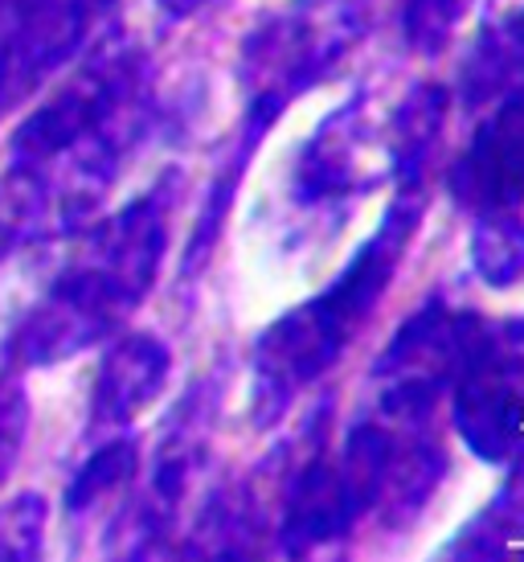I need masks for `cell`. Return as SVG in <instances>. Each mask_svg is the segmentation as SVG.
<instances>
[{"label":"cell","instance_id":"1","mask_svg":"<svg viewBox=\"0 0 524 562\" xmlns=\"http://www.w3.org/2000/svg\"><path fill=\"white\" fill-rule=\"evenodd\" d=\"M434 398L373 391L337 452L308 456L278 514V550L308 554L344 542L373 517H414L447 469Z\"/></svg>","mask_w":524,"mask_h":562},{"label":"cell","instance_id":"2","mask_svg":"<svg viewBox=\"0 0 524 562\" xmlns=\"http://www.w3.org/2000/svg\"><path fill=\"white\" fill-rule=\"evenodd\" d=\"M176 177H160L124 210H115L82 243L70 263L33 300L9 337V370H46L111 341L152 296L172 243Z\"/></svg>","mask_w":524,"mask_h":562},{"label":"cell","instance_id":"3","mask_svg":"<svg viewBox=\"0 0 524 562\" xmlns=\"http://www.w3.org/2000/svg\"><path fill=\"white\" fill-rule=\"evenodd\" d=\"M422 218H426L422 181H406L398 198L386 205L381 226L349 255V263L316 296L262 328L250 353V419L262 431L287 419L295 398L316 386L328 370H337L349 345L365 333L398 280L401 259L414 247Z\"/></svg>","mask_w":524,"mask_h":562},{"label":"cell","instance_id":"4","mask_svg":"<svg viewBox=\"0 0 524 562\" xmlns=\"http://www.w3.org/2000/svg\"><path fill=\"white\" fill-rule=\"evenodd\" d=\"M369 16L373 0H283L242 37V124L226 144V160L209 181V198H238V181L266 132L283 120L295 99L337 75V66L361 46Z\"/></svg>","mask_w":524,"mask_h":562},{"label":"cell","instance_id":"5","mask_svg":"<svg viewBox=\"0 0 524 562\" xmlns=\"http://www.w3.org/2000/svg\"><path fill=\"white\" fill-rule=\"evenodd\" d=\"M386 177H394V108H377V94L356 91L328 111L299 148L287 202L295 214L324 218L340 214V205L361 202Z\"/></svg>","mask_w":524,"mask_h":562},{"label":"cell","instance_id":"6","mask_svg":"<svg viewBox=\"0 0 524 562\" xmlns=\"http://www.w3.org/2000/svg\"><path fill=\"white\" fill-rule=\"evenodd\" d=\"M451 423L483 464H512L524 436V321H488L463 341L451 374Z\"/></svg>","mask_w":524,"mask_h":562},{"label":"cell","instance_id":"7","mask_svg":"<svg viewBox=\"0 0 524 562\" xmlns=\"http://www.w3.org/2000/svg\"><path fill=\"white\" fill-rule=\"evenodd\" d=\"M217 403H221V378L205 374L189 386V394L176 403V411L156 439L144 481H132L127 509L107 547L124 550V554H148V550H160L169 542L193 484L201 481V472L209 464Z\"/></svg>","mask_w":524,"mask_h":562},{"label":"cell","instance_id":"8","mask_svg":"<svg viewBox=\"0 0 524 562\" xmlns=\"http://www.w3.org/2000/svg\"><path fill=\"white\" fill-rule=\"evenodd\" d=\"M119 0H30L0 16V120L54 75L82 63L107 33Z\"/></svg>","mask_w":524,"mask_h":562},{"label":"cell","instance_id":"9","mask_svg":"<svg viewBox=\"0 0 524 562\" xmlns=\"http://www.w3.org/2000/svg\"><path fill=\"white\" fill-rule=\"evenodd\" d=\"M455 205L471 218L524 202V82L495 99L447 172Z\"/></svg>","mask_w":524,"mask_h":562},{"label":"cell","instance_id":"10","mask_svg":"<svg viewBox=\"0 0 524 562\" xmlns=\"http://www.w3.org/2000/svg\"><path fill=\"white\" fill-rule=\"evenodd\" d=\"M169 374L172 353L156 333H148V328L115 333L103 361H99V374H94L91 415H87L91 436L127 431L164 394Z\"/></svg>","mask_w":524,"mask_h":562},{"label":"cell","instance_id":"11","mask_svg":"<svg viewBox=\"0 0 524 562\" xmlns=\"http://www.w3.org/2000/svg\"><path fill=\"white\" fill-rule=\"evenodd\" d=\"M524 82V0L492 13L455 70V99L467 111L492 108Z\"/></svg>","mask_w":524,"mask_h":562},{"label":"cell","instance_id":"12","mask_svg":"<svg viewBox=\"0 0 524 562\" xmlns=\"http://www.w3.org/2000/svg\"><path fill=\"white\" fill-rule=\"evenodd\" d=\"M139 472V439L127 431L103 436L94 443L91 460L78 469V476L66 488V517L70 521H87L91 514H99L111 497H119L124 488H132Z\"/></svg>","mask_w":524,"mask_h":562},{"label":"cell","instance_id":"13","mask_svg":"<svg viewBox=\"0 0 524 562\" xmlns=\"http://www.w3.org/2000/svg\"><path fill=\"white\" fill-rule=\"evenodd\" d=\"M471 263L488 288H512L524 280V202L476 218Z\"/></svg>","mask_w":524,"mask_h":562},{"label":"cell","instance_id":"14","mask_svg":"<svg viewBox=\"0 0 524 562\" xmlns=\"http://www.w3.org/2000/svg\"><path fill=\"white\" fill-rule=\"evenodd\" d=\"M524 533V464L516 469L495 501L483 509L479 517H471V526L451 542V554H495V550H504L512 538H521Z\"/></svg>","mask_w":524,"mask_h":562},{"label":"cell","instance_id":"15","mask_svg":"<svg viewBox=\"0 0 524 562\" xmlns=\"http://www.w3.org/2000/svg\"><path fill=\"white\" fill-rule=\"evenodd\" d=\"M476 0H398V30L406 49L434 58L447 46Z\"/></svg>","mask_w":524,"mask_h":562},{"label":"cell","instance_id":"16","mask_svg":"<svg viewBox=\"0 0 524 562\" xmlns=\"http://www.w3.org/2000/svg\"><path fill=\"white\" fill-rule=\"evenodd\" d=\"M46 497L33 488L0 501V559H33L46 538Z\"/></svg>","mask_w":524,"mask_h":562},{"label":"cell","instance_id":"17","mask_svg":"<svg viewBox=\"0 0 524 562\" xmlns=\"http://www.w3.org/2000/svg\"><path fill=\"white\" fill-rule=\"evenodd\" d=\"M25 436H30V398H25V386L9 378L0 382V484L13 476Z\"/></svg>","mask_w":524,"mask_h":562},{"label":"cell","instance_id":"18","mask_svg":"<svg viewBox=\"0 0 524 562\" xmlns=\"http://www.w3.org/2000/svg\"><path fill=\"white\" fill-rule=\"evenodd\" d=\"M217 4H226V0H156V9L169 21H193V16L217 9Z\"/></svg>","mask_w":524,"mask_h":562}]
</instances>
